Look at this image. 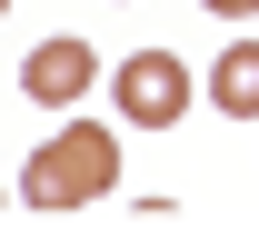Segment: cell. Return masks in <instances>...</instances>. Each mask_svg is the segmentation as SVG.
I'll return each mask as SVG.
<instances>
[{"instance_id":"cell-3","label":"cell","mask_w":259,"mask_h":239,"mask_svg":"<svg viewBox=\"0 0 259 239\" xmlns=\"http://www.w3.org/2000/svg\"><path fill=\"white\" fill-rule=\"evenodd\" d=\"M20 90H30L40 110H70L80 90H100V50L90 40H40L30 60H20Z\"/></svg>"},{"instance_id":"cell-5","label":"cell","mask_w":259,"mask_h":239,"mask_svg":"<svg viewBox=\"0 0 259 239\" xmlns=\"http://www.w3.org/2000/svg\"><path fill=\"white\" fill-rule=\"evenodd\" d=\"M199 10H220V20H239V10H259V0H199Z\"/></svg>"},{"instance_id":"cell-4","label":"cell","mask_w":259,"mask_h":239,"mask_svg":"<svg viewBox=\"0 0 259 239\" xmlns=\"http://www.w3.org/2000/svg\"><path fill=\"white\" fill-rule=\"evenodd\" d=\"M209 100L229 110V120H259V40H229L220 70H209Z\"/></svg>"},{"instance_id":"cell-2","label":"cell","mask_w":259,"mask_h":239,"mask_svg":"<svg viewBox=\"0 0 259 239\" xmlns=\"http://www.w3.org/2000/svg\"><path fill=\"white\" fill-rule=\"evenodd\" d=\"M110 100H120L130 130H169V120L190 110V70L169 60V50H130V60L110 70Z\"/></svg>"},{"instance_id":"cell-6","label":"cell","mask_w":259,"mask_h":239,"mask_svg":"<svg viewBox=\"0 0 259 239\" xmlns=\"http://www.w3.org/2000/svg\"><path fill=\"white\" fill-rule=\"evenodd\" d=\"M0 10H10V0H0Z\"/></svg>"},{"instance_id":"cell-1","label":"cell","mask_w":259,"mask_h":239,"mask_svg":"<svg viewBox=\"0 0 259 239\" xmlns=\"http://www.w3.org/2000/svg\"><path fill=\"white\" fill-rule=\"evenodd\" d=\"M120 189V139L100 130V120H70V130H50L30 150V170H20V200L30 209H80V200H110Z\"/></svg>"}]
</instances>
